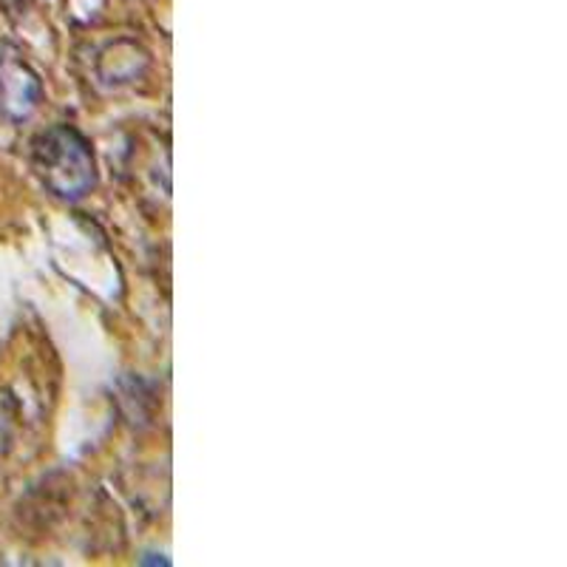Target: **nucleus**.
<instances>
[{"label": "nucleus", "instance_id": "obj_2", "mask_svg": "<svg viewBox=\"0 0 567 567\" xmlns=\"http://www.w3.org/2000/svg\"><path fill=\"white\" fill-rule=\"evenodd\" d=\"M38 100V78L12 49L0 45V114L12 116V120H23V116L32 114Z\"/></svg>", "mask_w": 567, "mask_h": 567}, {"label": "nucleus", "instance_id": "obj_1", "mask_svg": "<svg viewBox=\"0 0 567 567\" xmlns=\"http://www.w3.org/2000/svg\"><path fill=\"white\" fill-rule=\"evenodd\" d=\"M34 171L54 196L80 199L94 185V156L89 142L71 125H54L34 140Z\"/></svg>", "mask_w": 567, "mask_h": 567}, {"label": "nucleus", "instance_id": "obj_3", "mask_svg": "<svg viewBox=\"0 0 567 567\" xmlns=\"http://www.w3.org/2000/svg\"><path fill=\"white\" fill-rule=\"evenodd\" d=\"M27 3L29 0H0V7L7 9L9 14H20L23 9H27Z\"/></svg>", "mask_w": 567, "mask_h": 567}]
</instances>
